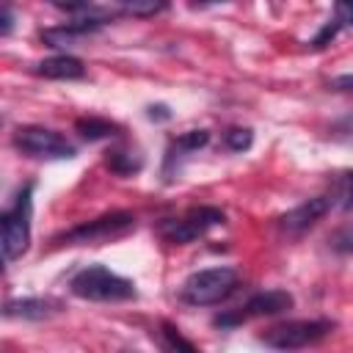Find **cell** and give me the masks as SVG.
Instances as JSON below:
<instances>
[{"instance_id": "7402d4cb", "label": "cell", "mask_w": 353, "mask_h": 353, "mask_svg": "<svg viewBox=\"0 0 353 353\" xmlns=\"http://www.w3.org/2000/svg\"><path fill=\"white\" fill-rule=\"evenodd\" d=\"M334 22L339 28H350L353 25V3H336L334 6Z\"/></svg>"}, {"instance_id": "2e32d148", "label": "cell", "mask_w": 353, "mask_h": 353, "mask_svg": "<svg viewBox=\"0 0 353 353\" xmlns=\"http://www.w3.org/2000/svg\"><path fill=\"white\" fill-rule=\"evenodd\" d=\"M74 130H77L85 141H102V138L119 135V124H113V121H108V119H97V116L77 119V121H74Z\"/></svg>"}, {"instance_id": "30bf717a", "label": "cell", "mask_w": 353, "mask_h": 353, "mask_svg": "<svg viewBox=\"0 0 353 353\" xmlns=\"http://www.w3.org/2000/svg\"><path fill=\"white\" fill-rule=\"evenodd\" d=\"M61 312V303L55 298H14L6 303V317H22V320H47Z\"/></svg>"}, {"instance_id": "6da1fadb", "label": "cell", "mask_w": 353, "mask_h": 353, "mask_svg": "<svg viewBox=\"0 0 353 353\" xmlns=\"http://www.w3.org/2000/svg\"><path fill=\"white\" fill-rule=\"evenodd\" d=\"M72 295L83 298V301H94V303H116V301H130L138 295L135 284L119 273H113L105 265H88L83 270H77L69 281Z\"/></svg>"}, {"instance_id": "5bb4252c", "label": "cell", "mask_w": 353, "mask_h": 353, "mask_svg": "<svg viewBox=\"0 0 353 353\" xmlns=\"http://www.w3.org/2000/svg\"><path fill=\"white\" fill-rule=\"evenodd\" d=\"M331 210H353V171L345 168V171H336L328 182V193H325Z\"/></svg>"}, {"instance_id": "ba28073f", "label": "cell", "mask_w": 353, "mask_h": 353, "mask_svg": "<svg viewBox=\"0 0 353 353\" xmlns=\"http://www.w3.org/2000/svg\"><path fill=\"white\" fill-rule=\"evenodd\" d=\"M292 303L295 301L287 290H262V292L251 295L237 312L218 314L215 325L229 328V325H237V323H245V320H254V317H273V314H281V312L292 309Z\"/></svg>"}, {"instance_id": "cb8c5ba5", "label": "cell", "mask_w": 353, "mask_h": 353, "mask_svg": "<svg viewBox=\"0 0 353 353\" xmlns=\"http://www.w3.org/2000/svg\"><path fill=\"white\" fill-rule=\"evenodd\" d=\"M11 28H14V11H11L8 6H3V11H0V33L8 36Z\"/></svg>"}, {"instance_id": "603a6c76", "label": "cell", "mask_w": 353, "mask_h": 353, "mask_svg": "<svg viewBox=\"0 0 353 353\" xmlns=\"http://www.w3.org/2000/svg\"><path fill=\"white\" fill-rule=\"evenodd\" d=\"M328 88H334V91H353V74L331 77V80H328Z\"/></svg>"}, {"instance_id": "9c48e42d", "label": "cell", "mask_w": 353, "mask_h": 353, "mask_svg": "<svg viewBox=\"0 0 353 353\" xmlns=\"http://www.w3.org/2000/svg\"><path fill=\"white\" fill-rule=\"evenodd\" d=\"M328 210H331V204H328L325 196L306 199L303 204L292 207L290 212H284V215L279 218V229H281L284 234H290V237H298V234H303L306 229H312Z\"/></svg>"}, {"instance_id": "7a4b0ae2", "label": "cell", "mask_w": 353, "mask_h": 353, "mask_svg": "<svg viewBox=\"0 0 353 353\" xmlns=\"http://www.w3.org/2000/svg\"><path fill=\"white\" fill-rule=\"evenodd\" d=\"M30 215H33V182L19 188L11 207L0 215V248L3 259L14 262L19 259L30 245Z\"/></svg>"}, {"instance_id": "44dd1931", "label": "cell", "mask_w": 353, "mask_h": 353, "mask_svg": "<svg viewBox=\"0 0 353 353\" xmlns=\"http://www.w3.org/2000/svg\"><path fill=\"white\" fill-rule=\"evenodd\" d=\"M339 30H342V28H339L334 19H331V22H325V25L320 28V33L312 39V47H314V50H323V47H325V44H328V41H331V39H334Z\"/></svg>"}, {"instance_id": "8fae6325", "label": "cell", "mask_w": 353, "mask_h": 353, "mask_svg": "<svg viewBox=\"0 0 353 353\" xmlns=\"http://www.w3.org/2000/svg\"><path fill=\"white\" fill-rule=\"evenodd\" d=\"M102 22H91V19H72V22H63V25H55V28H47L41 30V41L47 47H69L74 44L80 36H88L94 30H99Z\"/></svg>"}, {"instance_id": "e0dca14e", "label": "cell", "mask_w": 353, "mask_h": 353, "mask_svg": "<svg viewBox=\"0 0 353 353\" xmlns=\"http://www.w3.org/2000/svg\"><path fill=\"white\" fill-rule=\"evenodd\" d=\"M105 163H108V168H110V171H116V174H121V176L138 174V171H141V165H143L141 154H138V152H132V149H110V152H108V157H105Z\"/></svg>"}, {"instance_id": "d4e9b609", "label": "cell", "mask_w": 353, "mask_h": 353, "mask_svg": "<svg viewBox=\"0 0 353 353\" xmlns=\"http://www.w3.org/2000/svg\"><path fill=\"white\" fill-rule=\"evenodd\" d=\"M149 119H171V113H168L165 105H152L149 108Z\"/></svg>"}, {"instance_id": "ac0fdd59", "label": "cell", "mask_w": 353, "mask_h": 353, "mask_svg": "<svg viewBox=\"0 0 353 353\" xmlns=\"http://www.w3.org/2000/svg\"><path fill=\"white\" fill-rule=\"evenodd\" d=\"M328 245L336 251V254H345V256H353V223H345L339 226L331 237H328Z\"/></svg>"}, {"instance_id": "277c9868", "label": "cell", "mask_w": 353, "mask_h": 353, "mask_svg": "<svg viewBox=\"0 0 353 353\" xmlns=\"http://www.w3.org/2000/svg\"><path fill=\"white\" fill-rule=\"evenodd\" d=\"M331 331H334L331 320H287V323L273 325L265 334H259V342H265L268 347H273L279 353H292V350L317 345Z\"/></svg>"}, {"instance_id": "3957f363", "label": "cell", "mask_w": 353, "mask_h": 353, "mask_svg": "<svg viewBox=\"0 0 353 353\" xmlns=\"http://www.w3.org/2000/svg\"><path fill=\"white\" fill-rule=\"evenodd\" d=\"M237 279L240 276L234 268H204V270L190 273L182 281L179 298L190 306H212L234 292Z\"/></svg>"}, {"instance_id": "4fadbf2b", "label": "cell", "mask_w": 353, "mask_h": 353, "mask_svg": "<svg viewBox=\"0 0 353 353\" xmlns=\"http://www.w3.org/2000/svg\"><path fill=\"white\" fill-rule=\"evenodd\" d=\"M207 143H210V132H207V130H188V132L176 135V138L168 143L165 168H163V171H168V168L174 165V160H179V157H185V154H190V152H199V149H204Z\"/></svg>"}, {"instance_id": "7c38bea8", "label": "cell", "mask_w": 353, "mask_h": 353, "mask_svg": "<svg viewBox=\"0 0 353 353\" xmlns=\"http://www.w3.org/2000/svg\"><path fill=\"white\" fill-rule=\"evenodd\" d=\"M36 74H41L47 80H80V77H85V66L80 58L63 52V55H52V58L39 61Z\"/></svg>"}, {"instance_id": "8992f818", "label": "cell", "mask_w": 353, "mask_h": 353, "mask_svg": "<svg viewBox=\"0 0 353 353\" xmlns=\"http://www.w3.org/2000/svg\"><path fill=\"white\" fill-rule=\"evenodd\" d=\"M223 210L218 207H193L188 210L185 215L179 218H165L157 223V234L165 240V243H174V245H185V243H193L199 237H204L212 226H221L223 223Z\"/></svg>"}, {"instance_id": "52a82bcc", "label": "cell", "mask_w": 353, "mask_h": 353, "mask_svg": "<svg viewBox=\"0 0 353 353\" xmlns=\"http://www.w3.org/2000/svg\"><path fill=\"white\" fill-rule=\"evenodd\" d=\"M14 146L36 160H72L77 154V149L55 130L39 127V124H28V127H17L14 132Z\"/></svg>"}, {"instance_id": "5b68a950", "label": "cell", "mask_w": 353, "mask_h": 353, "mask_svg": "<svg viewBox=\"0 0 353 353\" xmlns=\"http://www.w3.org/2000/svg\"><path fill=\"white\" fill-rule=\"evenodd\" d=\"M135 229V215L132 212H108L102 218H94V221H85L69 232H63L61 237H55L58 243L63 245H99V243H110V240H119L124 234H130Z\"/></svg>"}, {"instance_id": "9a60e30c", "label": "cell", "mask_w": 353, "mask_h": 353, "mask_svg": "<svg viewBox=\"0 0 353 353\" xmlns=\"http://www.w3.org/2000/svg\"><path fill=\"white\" fill-rule=\"evenodd\" d=\"M157 342H160V350L163 353H201L190 339L182 336V331L176 325H171L165 320L157 328Z\"/></svg>"}, {"instance_id": "ffe728a7", "label": "cell", "mask_w": 353, "mask_h": 353, "mask_svg": "<svg viewBox=\"0 0 353 353\" xmlns=\"http://www.w3.org/2000/svg\"><path fill=\"white\" fill-rule=\"evenodd\" d=\"M165 6L163 3H141V0H132V3H124L121 6V11H127V14H138V17H149V14H157V11H163Z\"/></svg>"}, {"instance_id": "d6986e66", "label": "cell", "mask_w": 353, "mask_h": 353, "mask_svg": "<svg viewBox=\"0 0 353 353\" xmlns=\"http://www.w3.org/2000/svg\"><path fill=\"white\" fill-rule=\"evenodd\" d=\"M251 141H254V135H251L248 127H232V130L223 132V143H226L232 152H245V149L251 146Z\"/></svg>"}]
</instances>
